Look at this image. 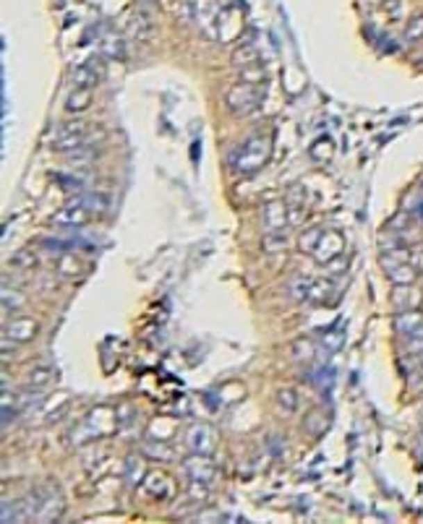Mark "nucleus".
I'll use <instances>...</instances> for the list:
<instances>
[{
    "instance_id": "nucleus-44",
    "label": "nucleus",
    "mask_w": 423,
    "mask_h": 524,
    "mask_svg": "<svg viewBox=\"0 0 423 524\" xmlns=\"http://www.w3.org/2000/svg\"><path fill=\"white\" fill-rule=\"evenodd\" d=\"M418 449H421V454H423V430H421V436H418Z\"/></svg>"
},
{
    "instance_id": "nucleus-12",
    "label": "nucleus",
    "mask_w": 423,
    "mask_h": 524,
    "mask_svg": "<svg viewBox=\"0 0 423 524\" xmlns=\"http://www.w3.org/2000/svg\"><path fill=\"white\" fill-rule=\"evenodd\" d=\"M183 470L188 480H204L209 485L217 480V470L212 464V457H204V454H191L183 462Z\"/></svg>"
},
{
    "instance_id": "nucleus-11",
    "label": "nucleus",
    "mask_w": 423,
    "mask_h": 524,
    "mask_svg": "<svg viewBox=\"0 0 423 524\" xmlns=\"http://www.w3.org/2000/svg\"><path fill=\"white\" fill-rule=\"evenodd\" d=\"M342 251H345V237H342V233H337V230H324V235H322V240H319V246H316L314 251V258L319 261V264H329L332 258L342 256Z\"/></svg>"
},
{
    "instance_id": "nucleus-13",
    "label": "nucleus",
    "mask_w": 423,
    "mask_h": 524,
    "mask_svg": "<svg viewBox=\"0 0 423 524\" xmlns=\"http://www.w3.org/2000/svg\"><path fill=\"white\" fill-rule=\"evenodd\" d=\"M102 60H97V58H92V60H87L84 65H78L76 71H74V76H71V84H74V89H94V86L102 81Z\"/></svg>"
},
{
    "instance_id": "nucleus-2",
    "label": "nucleus",
    "mask_w": 423,
    "mask_h": 524,
    "mask_svg": "<svg viewBox=\"0 0 423 524\" xmlns=\"http://www.w3.org/2000/svg\"><path fill=\"white\" fill-rule=\"evenodd\" d=\"M92 128H89L84 120H68V123H60L58 128L53 130V139H50V146L60 154H71V151L81 149L92 144Z\"/></svg>"
},
{
    "instance_id": "nucleus-34",
    "label": "nucleus",
    "mask_w": 423,
    "mask_h": 524,
    "mask_svg": "<svg viewBox=\"0 0 423 524\" xmlns=\"http://www.w3.org/2000/svg\"><path fill=\"white\" fill-rule=\"evenodd\" d=\"M405 40L408 42H421L423 40V13L421 16H413L408 26H405Z\"/></svg>"
},
{
    "instance_id": "nucleus-8",
    "label": "nucleus",
    "mask_w": 423,
    "mask_h": 524,
    "mask_svg": "<svg viewBox=\"0 0 423 524\" xmlns=\"http://www.w3.org/2000/svg\"><path fill=\"white\" fill-rule=\"evenodd\" d=\"M40 332V321L29 319V316H13L11 321L6 323L3 329V350H8L11 344H24L32 342Z\"/></svg>"
},
{
    "instance_id": "nucleus-28",
    "label": "nucleus",
    "mask_w": 423,
    "mask_h": 524,
    "mask_svg": "<svg viewBox=\"0 0 423 524\" xmlns=\"http://www.w3.org/2000/svg\"><path fill=\"white\" fill-rule=\"evenodd\" d=\"M332 154H335V144H332L329 136H322V139H316L314 144H311V157H314V162H329Z\"/></svg>"
},
{
    "instance_id": "nucleus-37",
    "label": "nucleus",
    "mask_w": 423,
    "mask_h": 524,
    "mask_svg": "<svg viewBox=\"0 0 423 524\" xmlns=\"http://www.w3.org/2000/svg\"><path fill=\"white\" fill-rule=\"evenodd\" d=\"M405 339H408V350H410L413 355L423 353V323L410 334V337H405Z\"/></svg>"
},
{
    "instance_id": "nucleus-20",
    "label": "nucleus",
    "mask_w": 423,
    "mask_h": 524,
    "mask_svg": "<svg viewBox=\"0 0 423 524\" xmlns=\"http://www.w3.org/2000/svg\"><path fill=\"white\" fill-rule=\"evenodd\" d=\"M421 323H423V313L418 308L400 310V313L395 316V329H397V334H402V337H410Z\"/></svg>"
},
{
    "instance_id": "nucleus-43",
    "label": "nucleus",
    "mask_w": 423,
    "mask_h": 524,
    "mask_svg": "<svg viewBox=\"0 0 423 524\" xmlns=\"http://www.w3.org/2000/svg\"><path fill=\"white\" fill-rule=\"evenodd\" d=\"M384 8H387V13H390L392 19H400V16H402V0H387V3H384Z\"/></svg>"
},
{
    "instance_id": "nucleus-25",
    "label": "nucleus",
    "mask_w": 423,
    "mask_h": 524,
    "mask_svg": "<svg viewBox=\"0 0 423 524\" xmlns=\"http://www.w3.org/2000/svg\"><path fill=\"white\" fill-rule=\"evenodd\" d=\"M24 305H26V295L19 292V289H11L8 285H6V287H3V310L16 316Z\"/></svg>"
},
{
    "instance_id": "nucleus-22",
    "label": "nucleus",
    "mask_w": 423,
    "mask_h": 524,
    "mask_svg": "<svg viewBox=\"0 0 423 524\" xmlns=\"http://www.w3.org/2000/svg\"><path fill=\"white\" fill-rule=\"evenodd\" d=\"M233 63L238 65V68L259 65L261 63V53L256 50V44H254V42H246V44H240V47H235V53H233Z\"/></svg>"
},
{
    "instance_id": "nucleus-10",
    "label": "nucleus",
    "mask_w": 423,
    "mask_h": 524,
    "mask_svg": "<svg viewBox=\"0 0 423 524\" xmlns=\"http://www.w3.org/2000/svg\"><path fill=\"white\" fill-rule=\"evenodd\" d=\"M92 217H94V212H92V206L87 203V198L81 196V198L71 201L68 206H63V209H60V212H58L53 219H55V225L84 227L87 222H92Z\"/></svg>"
},
{
    "instance_id": "nucleus-26",
    "label": "nucleus",
    "mask_w": 423,
    "mask_h": 524,
    "mask_svg": "<svg viewBox=\"0 0 423 524\" xmlns=\"http://www.w3.org/2000/svg\"><path fill=\"white\" fill-rule=\"evenodd\" d=\"M175 436V420L173 417H160L149 425V439L170 441Z\"/></svg>"
},
{
    "instance_id": "nucleus-35",
    "label": "nucleus",
    "mask_w": 423,
    "mask_h": 524,
    "mask_svg": "<svg viewBox=\"0 0 423 524\" xmlns=\"http://www.w3.org/2000/svg\"><path fill=\"white\" fill-rule=\"evenodd\" d=\"M126 475H128L131 485H139V482H144V477H147V472H144V462H139L136 457L128 459V470H126Z\"/></svg>"
},
{
    "instance_id": "nucleus-3",
    "label": "nucleus",
    "mask_w": 423,
    "mask_h": 524,
    "mask_svg": "<svg viewBox=\"0 0 423 524\" xmlns=\"http://www.w3.org/2000/svg\"><path fill=\"white\" fill-rule=\"evenodd\" d=\"M225 105L230 108L233 115L249 118V115H254V112L264 105V89H261L259 84H243V81H240V84L230 86L228 89Z\"/></svg>"
},
{
    "instance_id": "nucleus-27",
    "label": "nucleus",
    "mask_w": 423,
    "mask_h": 524,
    "mask_svg": "<svg viewBox=\"0 0 423 524\" xmlns=\"http://www.w3.org/2000/svg\"><path fill=\"white\" fill-rule=\"evenodd\" d=\"M288 233L285 230H272V233H267L264 235V251L267 253H280V251H285L288 248Z\"/></svg>"
},
{
    "instance_id": "nucleus-9",
    "label": "nucleus",
    "mask_w": 423,
    "mask_h": 524,
    "mask_svg": "<svg viewBox=\"0 0 423 524\" xmlns=\"http://www.w3.org/2000/svg\"><path fill=\"white\" fill-rule=\"evenodd\" d=\"M141 491L147 493L149 498H154V501H170V498H175V480L167 475V472L163 470H152L147 472V477H144V482H141Z\"/></svg>"
},
{
    "instance_id": "nucleus-7",
    "label": "nucleus",
    "mask_w": 423,
    "mask_h": 524,
    "mask_svg": "<svg viewBox=\"0 0 423 524\" xmlns=\"http://www.w3.org/2000/svg\"><path fill=\"white\" fill-rule=\"evenodd\" d=\"M219 443V433L209 423H194L191 428L185 430V446L191 454H204V457H212L217 451Z\"/></svg>"
},
{
    "instance_id": "nucleus-19",
    "label": "nucleus",
    "mask_w": 423,
    "mask_h": 524,
    "mask_svg": "<svg viewBox=\"0 0 423 524\" xmlns=\"http://www.w3.org/2000/svg\"><path fill=\"white\" fill-rule=\"evenodd\" d=\"M53 368L50 365H34L32 371L26 373V381H24V389L29 391H42L47 386L53 384Z\"/></svg>"
},
{
    "instance_id": "nucleus-32",
    "label": "nucleus",
    "mask_w": 423,
    "mask_h": 524,
    "mask_svg": "<svg viewBox=\"0 0 423 524\" xmlns=\"http://www.w3.org/2000/svg\"><path fill=\"white\" fill-rule=\"evenodd\" d=\"M94 160H97V151H94L92 144H87V146H81V149L68 154V162H71V164H78V167H81V164H92Z\"/></svg>"
},
{
    "instance_id": "nucleus-15",
    "label": "nucleus",
    "mask_w": 423,
    "mask_h": 524,
    "mask_svg": "<svg viewBox=\"0 0 423 524\" xmlns=\"http://www.w3.org/2000/svg\"><path fill=\"white\" fill-rule=\"evenodd\" d=\"M337 295V287L332 279H311L308 282V292H306V303H314V305H326L332 303Z\"/></svg>"
},
{
    "instance_id": "nucleus-45",
    "label": "nucleus",
    "mask_w": 423,
    "mask_h": 524,
    "mask_svg": "<svg viewBox=\"0 0 423 524\" xmlns=\"http://www.w3.org/2000/svg\"><path fill=\"white\" fill-rule=\"evenodd\" d=\"M418 363H423V353H418Z\"/></svg>"
},
{
    "instance_id": "nucleus-38",
    "label": "nucleus",
    "mask_w": 423,
    "mask_h": 524,
    "mask_svg": "<svg viewBox=\"0 0 423 524\" xmlns=\"http://www.w3.org/2000/svg\"><path fill=\"white\" fill-rule=\"evenodd\" d=\"M410 225H413V219H408L405 214H397L390 222V230H395V233H405V230H410Z\"/></svg>"
},
{
    "instance_id": "nucleus-18",
    "label": "nucleus",
    "mask_w": 423,
    "mask_h": 524,
    "mask_svg": "<svg viewBox=\"0 0 423 524\" xmlns=\"http://www.w3.org/2000/svg\"><path fill=\"white\" fill-rule=\"evenodd\" d=\"M384 269V274L390 277V282L397 287V285H415V279H418V271L413 269L410 261H402V264H387Z\"/></svg>"
},
{
    "instance_id": "nucleus-31",
    "label": "nucleus",
    "mask_w": 423,
    "mask_h": 524,
    "mask_svg": "<svg viewBox=\"0 0 423 524\" xmlns=\"http://www.w3.org/2000/svg\"><path fill=\"white\" fill-rule=\"evenodd\" d=\"M11 267L16 271H32V269H37V256L32 251H16L11 256Z\"/></svg>"
},
{
    "instance_id": "nucleus-17",
    "label": "nucleus",
    "mask_w": 423,
    "mask_h": 524,
    "mask_svg": "<svg viewBox=\"0 0 423 524\" xmlns=\"http://www.w3.org/2000/svg\"><path fill=\"white\" fill-rule=\"evenodd\" d=\"M285 219H288V203L282 198H272L264 203V230H285Z\"/></svg>"
},
{
    "instance_id": "nucleus-29",
    "label": "nucleus",
    "mask_w": 423,
    "mask_h": 524,
    "mask_svg": "<svg viewBox=\"0 0 423 524\" xmlns=\"http://www.w3.org/2000/svg\"><path fill=\"white\" fill-rule=\"evenodd\" d=\"M277 409L282 415H293L298 409V396H295L293 389H280L277 391Z\"/></svg>"
},
{
    "instance_id": "nucleus-40",
    "label": "nucleus",
    "mask_w": 423,
    "mask_h": 524,
    "mask_svg": "<svg viewBox=\"0 0 423 524\" xmlns=\"http://www.w3.org/2000/svg\"><path fill=\"white\" fill-rule=\"evenodd\" d=\"M105 53L108 55H123V42H120L118 37H108V42H105Z\"/></svg>"
},
{
    "instance_id": "nucleus-4",
    "label": "nucleus",
    "mask_w": 423,
    "mask_h": 524,
    "mask_svg": "<svg viewBox=\"0 0 423 524\" xmlns=\"http://www.w3.org/2000/svg\"><path fill=\"white\" fill-rule=\"evenodd\" d=\"M29 503H32V512L37 522H55L60 519L65 512V501L60 496V488L58 485H47V488H37L29 496Z\"/></svg>"
},
{
    "instance_id": "nucleus-6",
    "label": "nucleus",
    "mask_w": 423,
    "mask_h": 524,
    "mask_svg": "<svg viewBox=\"0 0 423 524\" xmlns=\"http://www.w3.org/2000/svg\"><path fill=\"white\" fill-rule=\"evenodd\" d=\"M225 11V0H196L194 3V19L199 29L209 40H217L219 16Z\"/></svg>"
},
{
    "instance_id": "nucleus-23",
    "label": "nucleus",
    "mask_w": 423,
    "mask_h": 524,
    "mask_svg": "<svg viewBox=\"0 0 423 524\" xmlns=\"http://www.w3.org/2000/svg\"><path fill=\"white\" fill-rule=\"evenodd\" d=\"M92 105V89H74L68 99H65V110L68 112H84Z\"/></svg>"
},
{
    "instance_id": "nucleus-21",
    "label": "nucleus",
    "mask_w": 423,
    "mask_h": 524,
    "mask_svg": "<svg viewBox=\"0 0 423 524\" xmlns=\"http://www.w3.org/2000/svg\"><path fill=\"white\" fill-rule=\"evenodd\" d=\"M141 454L147 459H160V462H173L175 459V451L167 446V441L160 439H149L144 446H141Z\"/></svg>"
},
{
    "instance_id": "nucleus-33",
    "label": "nucleus",
    "mask_w": 423,
    "mask_h": 524,
    "mask_svg": "<svg viewBox=\"0 0 423 524\" xmlns=\"http://www.w3.org/2000/svg\"><path fill=\"white\" fill-rule=\"evenodd\" d=\"M58 271H60L63 277H76L78 271H81V264H78L76 256L65 253V256H60V261H58Z\"/></svg>"
},
{
    "instance_id": "nucleus-14",
    "label": "nucleus",
    "mask_w": 423,
    "mask_h": 524,
    "mask_svg": "<svg viewBox=\"0 0 423 524\" xmlns=\"http://www.w3.org/2000/svg\"><path fill=\"white\" fill-rule=\"evenodd\" d=\"M285 203H288V225H301L306 212V203H308V191L304 185H290L285 193Z\"/></svg>"
},
{
    "instance_id": "nucleus-30",
    "label": "nucleus",
    "mask_w": 423,
    "mask_h": 524,
    "mask_svg": "<svg viewBox=\"0 0 423 524\" xmlns=\"http://www.w3.org/2000/svg\"><path fill=\"white\" fill-rule=\"evenodd\" d=\"M240 81L243 84H267V68L264 65H249V68H240Z\"/></svg>"
},
{
    "instance_id": "nucleus-1",
    "label": "nucleus",
    "mask_w": 423,
    "mask_h": 524,
    "mask_svg": "<svg viewBox=\"0 0 423 524\" xmlns=\"http://www.w3.org/2000/svg\"><path fill=\"white\" fill-rule=\"evenodd\" d=\"M269 154H272L269 136L256 133V136H251V139L240 146V151L233 157V164H235V170L243 172V175H254V172H259L261 167L269 162Z\"/></svg>"
},
{
    "instance_id": "nucleus-42",
    "label": "nucleus",
    "mask_w": 423,
    "mask_h": 524,
    "mask_svg": "<svg viewBox=\"0 0 423 524\" xmlns=\"http://www.w3.org/2000/svg\"><path fill=\"white\" fill-rule=\"evenodd\" d=\"M295 357H298V360H311V344L295 342Z\"/></svg>"
},
{
    "instance_id": "nucleus-16",
    "label": "nucleus",
    "mask_w": 423,
    "mask_h": 524,
    "mask_svg": "<svg viewBox=\"0 0 423 524\" xmlns=\"http://www.w3.org/2000/svg\"><path fill=\"white\" fill-rule=\"evenodd\" d=\"M392 303L397 310H415L423 303V292L415 285H397L392 289Z\"/></svg>"
},
{
    "instance_id": "nucleus-5",
    "label": "nucleus",
    "mask_w": 423,
    "mask_h": 524,
    "mask_svg": "<svg viewBox=\"0 0 423 524\" xmlns=\"http://www.w3.org/2000/svg\"><path fill=\"white\" fill-rule=\"evenodd\" d=\"M118 425H120V417L115 409H110V407H97V409H92V412L84 417V423L76 428L81 436H74V443H84V441L108 436V433H113Z\"/></svg>"
},
{
    "instance_id": "nucleus-39",
    "label": "nucleus",
    "mask_w": 423,
    "mask_h": 524,
    "mask_svg": "<svg viewBox=\"0 0 423 524\" xmlns=\"http://www.w3.org/2000/svg\"><path fill=\"white\" fill-rule=\"evenodd\" d=\"M410 264H413V269H415L418 274H423V246L410 248Z\"/></svg>"
},
{
    "instance_id": "nucleus-36",
    "label": "nucleus",
    "mask_w": 423,
    "mask_h": 524,
    "mask_svg": "<svg viewBox=\"0 0 423 524\" xmlns=\"http://www.w3.org/2000/svg\"><path fill=\"white\" fill-rule=\"evenodd\" d=\"M308 282H311V279H308V277H295L293 282H290V287H288V289H290V295H293L295 300H304V303H306V292H308Z\"/></svg>"
},
{
    "instance_id": "nucleus-41",
    "label": "nucleus",
    "mask_w": 423,
    "mask_h": 524,
    "mask_svg": "<svg viewBox=\"0 0 423 524\" xmlns=\"http://www.w3.org/2000/svg\"><path fill=\"white\" fill-rule=\"evenodd\" d=\"M326 271H332V274H342V271H347V261L342 256L332 258V261L326 264Z\"/></svg>"
},
{
    "instance_id": "nucleus-24",
    "label": "nucleus",
    "mask_w": 423,
    "mask_h": 524,
    "mask_svg": "<svg viewBox=\"0 0 423 524\" xmlns=\"http://www.w3.org/2000/svg\"><path fill=\"white\" fill-rule=\"evenodd\" d=\"M322 235H324V227H308V230L301 233V237H298V251L314 256V251H316V246H319Z\"/></svg>"
}]
</instances>
